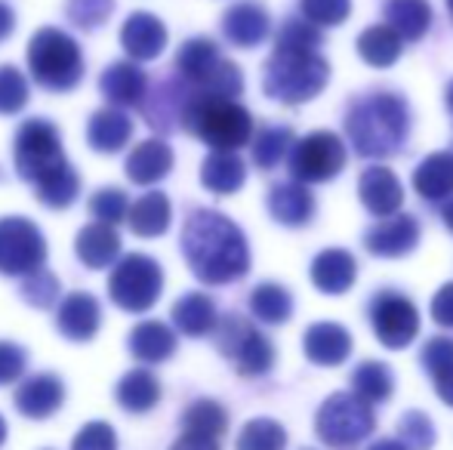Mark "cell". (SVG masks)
Listing matches in <instances>:
<instances>
[{"label": "cell", "mask_w": 453, "mask_h": 450, "mask_svg": "<svg viewBox=\"0 0 453 450\" xmlns=\"http://www.w3.org/2000/svg\"><path fill=\"white\" fill-rule=\"evenodd\" d=\"M25 364H28L25 348L16 346V342L0 339V385L16 383V379L25 373Z\"/></svg>", "instance_id": "f907efd6"}, {"label": "cell", "mask_w": 453, "mask_h": 450, "mask_svg": "<svg viewBox=\"0 0 453 450\" xmlns=\"http://www.w3.org/2000/svg\"><path fill=\"white\" fill-rule=\"evenodd\" d=\"M376 429L373 404L355 392H334L315 414V432L330 450H355Z\"/></svg>", "instance_id": "52a82bcc"}, {"label": "cell", "mask_w": 453, "mask_h": 450, "mask_svg": "<svg viewBox=\"0 0 453 450\" xmlns=\"http://www.w3.org/2000/svg\"><path fill=\"white\" fill-rule=\"evenodd\" d=\"M346 142L334 130H315L293 145L287 167H290V176L296 182L318 186V182L336 179L342 173V167H346Z\"/></svg>", "instance_id": "8fae6325"}, {"label": "cell", "mask_w": 453, "mask_h": 450, "mask_svg": "<svg viewBox=\"0 0 453 450\" xmlns=\"http://www.w3.org/2000/svg\"><path fill=\"white\" fill-rule=\"evenodd\" d=\"M346 136L355 155L392 157L411 136V109L398 93H367L346 114Z\"/></svg>", "instance_id": "7a4b0ae2"}, {"label": "cell", "mask_w": 453, "mask_h": 450, "mask_svg": "<svg viewBox=\"0 0 453 450\" xmlns=\"http://www.w3.org/2000/svg\"><path fill=\"white\" fill-rule=\"evenodd\" d=\"M358 198L373 217L388 219L401 213L404 204V186L388 167H367L358 179Z\"/></svg>", "instance_id": "e0dca14e"}, {"label": "cell", "mask_w": 453, "mask_h": 450, "mask_svg": "<svg viewBox=\"0 0 453 450\" xmlns=\"http://www.w3.org/2000/svg\"><path fill=\"white\" fill-rule=\"evenodd\" d=\"M182 256L191 275L203 284H232L250 271L247 238L226 213L195 210L182 225Z\"/></svg>", "instance_id": "6da1fadb"}, {"label": "cell", "mask_w": 453, "mask_h": 450, "mask_svg": "<svg viewBox=\"0 0 453 450\" xmlns=\"http://www.w3.org/2000/svg\"><path fill=\"white\" fill-rule=\"evenodd\" d=\"M234 447L238 450H284L287 447V432L278 420L259 416V420L244 423V429H241Z\"/></svg>", "instance_id": "60d3db41"}, {"label": "cell", "mask_w": 453, "mask_h": 450, "mask_svg": "<svg viewBox=\"0 0 453 450\" xmlns=\"http://www.w3.org/2000/svg\"><path fill=\"white\" fill-rule=\"evenodd\" d=\"M315 194L309 192V186L303 182H278L269 192V213L274 223L287 228H303L315 217Z\"/></svg>", "instance_id": "603a6c76"}, {"label": "cell", "mask_w": 453, "mask_h": 450, "mask_svg": "<svg viewBox=\"0 0 453 450\" xmlns=\"http://www.w3.org/2000/svg\"><path fill=\"white\" fill-rule=\"evenodd\" d=\"M441 219H444V225H448L450 232H453V198L448 201V204H444V210H441Z\"/></svg>", "instance_id": "6f0895ef"}, {"label": "cell", "mask_w": 453, "mask_h": 450, "mask_svg": "<svg viewBox=\"0 0 453 450\" xmlns=\"http://www.w3.org/2000/svg\"><path fill=\"white\" fill-rule=\"evenodd\" d=\"M170 450H219V441L216 439H201V435H180V439L173 441V447Z\"/></svg>", "instance_id": "f5cc1de1"}, {"label": "cell", "mask_w": 453, "mask_h": 450, "mask_svg": "<svg viewBox=\"0 0 453 450\" xmlns=\"http://www.w3.org/2000/svg\"><path fill=\"white\" fill-rule=\"evenodd\" d=\"M448 4V12H450V22H453V0H444Z\"/></svg>", "instance_id": "94428289"}, {"label": "cell", "mask_w": 453, "mask_h": 450, "mask_svg": "<svg viewBox=\"0 0 453 450\" xmlns=\"http://www.w3.org/2000/svg\"><path fill=\"white\" fill-rule=\"evenodd\" d=\"M370 327L386 348H407L419 337V309L398 290H380L370 300Z\"/></svg>", "instance_id": "4fadbf2b"}, {"label": "cell", "mask_w": 453, "mask_h": 450, "mask_svg": "<svg viewBox=\"0 0 453 450\" xmlns=\"http://www.w3.org/2000/svg\"><path fill=\"white\" fill-rule=\"evenodd\" d=\"M417 244H419V223L411 213H395V217L367 228V234H364L367 253L382 256V259L407 256V253L417 250Z\"/></svg>", "instance_id": "5bb4252c"}, {"label": "cell", "mask_w": 453, "mask_h": 450, "mask_svg": "<svg viewBox=\"0 0 453 450\" xmlns=\"http://www.w3.org/2000/svg\"><path fill=\"white\" fill-rule=\"evenodd\" d=\"M28 68L31 78L43 90L65 93L74 90L84 78V56L74 37H68L59 28H41L35 31L28 43Z\"/></svg>", "instance_id": "8992f818"}, {"label": "cell", "mask_w": 453, "mask_h": 450, "mask_svg": "<svg viewBox=\"0 0 453 450\" xmlns=\"http://www.w3.org/2000/svg\"><path fill=\"white\" fill-rule=\"evenodd\" d=\"M12 157H16V170L22 179H28L31 186L43 182L47 176H53L56 170L65 167V155H62V139L50 120L31 118L19 126L16 145H12Z\"/></svg>", "instance_id": "9c48e42d"}, {"label": "cell", "mask_w": 453, "mask_h": 450, "mask_svg": "<svg viewBox=\"0 0 453 450\" xmlns=\"http://www.w3.org/2000/svg\"><path fill=\"white\" fill-rule=\"evenodd\" d=\"M293 130L284 124H272V126H263V130L253 136V164L259 170H274L284 157H290L293 151Z\"/></svg>", "instance_id": "74e56055"}, {"label": "cell", "mask_w": 453, "mask_h": 450, "mask_svg": "<svg viewBox=\"0 0 453 450\" xmlns=\"http://www.w3.org/2000/svg\"><path fill=\"white\" fill-rule=\"evenodd\" d=\"M74 250H78V259L87 269H111V265H118L120 234L111 225L90 223L78 232Z\"/></svg>", "instance_id": "4316f807"}, {"label": "cell", "mask_w": 453, "mask_h": 450, "mask_svg": "<svg viewBox=\"0 0 453 450\" xmlns=\"http://www.w3.org/2000/svg\"><path fill=\"white\" fill-rule=\"evenodd\" d=\"M358 281V263L342 247H327L311 259V284L327 296H342Z\"/></svg>", "instance_id": "ffe728a7"}, {"label": "cell", "mask_w": 453, "mask_h": 450, "mask_svg": "<svg viewBox=\"0 0 453 450\" xmlns=\"http://www.w3.org/2000/svg\"><path fill=\"white\" fill-rule=\"evenodd\" d=\"M413 188L429 204H441L453 198V151L426 155L413 170Z\"/></svg>", "instance_id": "d4e9b609"}, {"label": "cell", "mask_w": 453, "mask_h": 450, "mask_svg": "<svg viewBox=\"0 0 453 450\" xmlns=\"http://www.w3.org/2000/svg\"><path fill=\"white\" fill-rule=\"evenodd\" d=\"M228 429V414L219 401H210V398H201V401L188 404L182 414V432L185 435H201V439H216L219 441Z\"/></svg>", "instance_id": "8d00e7d4"}, {"label": "cell", "mask_w": 453, "mask_h": 450, "mask_svg": "<svg viewBox=\"0 0 453 450\" xmlns=\"http://www.w3.org/2000/svg\"><path fill=\"white\" fill-rule=\"evenodd\" d=\"M321 47V28L309 19H287L274 34V50L284 53H318Z\"/></svg>", "instance_id": "ab89813d"}, {"label": "cell", "mask_w": 453, "mask_h": 450, "mask_svg": "<svg viewBox=\"0 0 453 450\" xmlns=\"http://www.w3.org/2000/svg\"><path fill=\"white\" fill-rule=\"evenodd\" d=\"M114 398H118V404L127 414H149L161 401V383H157V377L151 370L136 367V370L124 373V379L114 389Z\"/></svg>", "instance_id": "4dcf8cb0"}, {"label": "cell", "mask_w": 453, "mask_h": 450, "mask_svg": "<svg viewBox=\"0 0 453 450\" xmlns=\"http://www.w3.org/2000/svg\"><path fill=\"white\" fill-rule=\"evenodd\" d=\"M130 198H127V192H120V188H99V192L90 198V213L93 219H99L102 225H120L130 219Z\"/></svg>", "instance_id": "b9f144b4"}, {"label": "cell", "mask_w": 453, "mask_h": 450, "mask_svg": "<svg viewBox=\"0 0 453 450\" xmlns=\"http://www.w3.org/2000/svg\"><path fill=\"white\" fill-rule=\"evenodd\" d=\"M130 136H133V120L127 118L124 109L108 105V109H99V111L90 114L87 139H90V145L96 151H102V155H114V151H120L127 142H130Z\"/></svg>", "instance_id": "83f0119b"}, {"label": "cell", "mask_w": 453, "mask_h": 450, "mask_svg": "<svg viewBox=\"0 0 453 450\" xmlns=\"http://www.w3.org/2000/svg\"><path fill=\"white\" fill-rule=\"evenodd\" d=\"M444 103H448V109L453 111V80L448 84V93H444Z\"/></svg>", "instance_id": "680465c9"}, {"label": "cell", "mask_w": 453, "mask_h": 450, "mask_svg": "<svg viewBox=\"0 0 453 450\" xmlns=\"http://www.w3.org/2000/svg\"><path fill=\"white\" fill-rule=\"evenodd\" d=\"M28 105V80L16 65H0V114H19Z\"/></svg>", "instance_id": "ee69618b"}, {"label": "cell", "mask_w": 453, "mask_h": 450, "mask_svg": "<svg viewBox=\"0 0 453 450\" xmlns=\"http://www.w3.org/2000/svg\"><path fill=\"white\" fill-rule=\"evenodd\" d=\"M99 90L114 109H133V105L145 103V90H149V78L136 62H111L102 72Z\"/></svg>", "instance_id": "7402d4cb"}, {"label": "cell", "mask_w": 453, "mask_h": 450, "mask_svg": "<svg viewBox=\"0 0 453 450\" xmlns=\"http://www.w3.org/2000/svg\"><path fill=\"white\" fill-rule=\"evenodd\" d=\"M114 10V0H68L65 12L78 28H96Z\"/></svg>", "instance_id": "7dc6e473"}, {"label": "cell", "mask_w": 453, "mask_h": 450, "mask_svg": "<svg viewBox=\"0 0 453 450\" xmlns=\"http://www.w3.org/2000/svg\"><path fill=\"white\" fill-rule=\"evenodd\" d=\"M269 31H272V16L257 0H241V4L228 6L226 16H222V34H226L228 43H234L241 50L259 47L269 37Z\"/></svg>", "instance_id": "9a60e30c"}, {"label": "cell", "mask_w": 453, "mask_h": 450, "mask_svg": "<svg viewBox=\"0 0 453 450\" xmlns=\"http://www.w3.org/2000/svg\"><path fill=\"white\" fill-rule=\"evenodd\" d=\"M56 324H59V333L72 342H87L99 333L102 324V306L93 294H68L62 300L59 312H56Z\"/></svg>", "instance_id": "44dd1931"}, {"label": "cell", "mask_w": 453, "mask_h": 450, "mask_svg": "<svg viewBox=\"0 0 453 450\" xmlns=\"http://www.w3.org/2000/svg\"><path fill=\"white\" fill-rule=\"evenodd\" d=\"M247 179V164L238 151H210L201 164V186L213 194H234Z\"/></svg>", "instance_id": "484cf974"}, {"label": "cell", "mask_w": 453, "mask_h": 450, "mask_svg": "<svg viewBox=\"0 0 453 450\" xmlns=\"http://www.w3.org/2000/svg\"><path fill=\"white\" fill-rule=\"evenodd\" d=\"M176 72L188 84L191 93H210V96L234 99L244 93V74L232 59L219 53L210 37H191L176 53Z\"/></svg>", "instance_id": "5b68a950"}, {"label": "cell", "mask_w": 453, "mask_h": 450, "mask_svg": "<svg viewBox=\"0 0 453 450\" xmlns=\"http://www.w3.org/2000/svg\"><path fill=\"white\" fill-rule=\"evenodd\" d=\"M120 47L136 62H151L167 50V28L155 12H133L120 28Z\"/></svg>", "instance_id": "ac0fdd59"}, {"label": "cell", "mask_w": 453, "mask_h": 450, "mask_svg": "<svg viewBox=\"0 0 453 450\" xmlns=\"http://www.w3.org/2000/svg\"><path fill=\"white\" fill-rule=\"evenodd\" d=\"M164 290V269L157 265V259L145 256V253H130L111 269L108 278V296L114 300V306L124 312L142 315L161 300Z\"/></svg>", "instance_id": "ba28073f"}, {"label": "cell", "mask_w": 453, "mask_h": 450, "mask_svg": "<svg viewBox=\"0 0 453 450\" xmlns=\"http://www.w3.org/2000/svg\"><path fill=\"white\" fill-rule=\"evenodd\" d=\"M173 318L176 331L185 337H207L219 327V315H216V302L207 294H185L182 300L173 302Z\"/></svg>", "instance_id": "f1b7e54d"}, {"label": "cell", "mask_w": 453, "mask_h": 450, "mask_svg": "<svg viewBox=\"0 0 453 450\" xmlns=\"http://www.w3.org/2000/svg\"><path fill=\"white\" fill-rule=\"evenodd\" d=\"M170 219H173V207H170V198L164 192H145L136 204L130 207V228L139 238H161L170 228Z\"/></svg>", "instance_id": "1f68e13d"}, {"label": "cell", "mask_w": 453, "mask_h": 450, "mask_svg": "<svg viewBox=\"0 0 453 450\" xmlns=\"http://www.w3.org/2000/svg\"><path fill=\"white\" fill-rule=\"evenodd\" d=\"M432 379H435L438 398H441L448 408H453V367H450V370H444V373H438V377H432Z\"/></svg>", "instance_id": "db71d44e"}, {"label": "cell", "mask_w": 453, "mask_h": 450, "mask_svg": "<svg viewBox=\"0 0 453 450\" xmlns=\"http://www.w3.org/2000/svg\"><path fill=\"white\" fill-rule=\"evenodd\" d=\"M352 392L367 404L388 401L395 392V377L388 370V364H382V361H361L352 370Z\"/></svg>", "instance_id": "d590c367"}, {"label": "cell", "mask_w": 453, "mask_h": 450, "mask_svg": "<svg viewBox=\"0 0 453 450\" xmlns=\"http://www.w3.org/2000/svg\"><path fill=\"white\" fill-rule=\"evenodd\" d=\"M16 410L28 420H47L65 401V385L56 373H37L28 377L22 385L16 389Z\"/></svg>", "instance_id": "d6986e66"}, {"label": "cell", "mask_w": 453, "mask_h": 450, "mask_svg": "<svg viewBox=\"0 0 453 450\" xmlns=\"http://www.w3.org/2000/svg\"><path fill=\"white\" fill-rule=\"evenodd\" d=\"M404 37L392 25H370L358 34V56L373 68H388L401 59Z\"/></svg>", "instance_id": "836d02e7"}, {"label": "cell", "mask_w": 453, "mask_h": 450, "mask_svg": "<svg viewBox=\"0 0 453 450\" xmlns=\"http://www.w3.org/2000/svg\"><path fill=\"white\" fill-rule=\"evenodd\" d=\"M35 192H37V201H41L43 207L62 210V207L74 204V198H78V192H81V179H78V173H74L72 164H65V167L56 170L53 176H47L43 182H37Z\"/></svg>", "instance_id": "f35d334b"}, {"label": "cell", "mask_w": 453, "mask_h": 450, "mask_svg": "<svg viewBox=\"0 0 453 450\" xmlns=\"http://www.w3.org/2000/svg\"><path fill=\"white\" fill-rule=\"evenodd\" d=\"M303 19H309L318 28H336L352 12V0H299Z\"/></svg>", "instance_id": "f6af8a7d"}, {"label": "cell", "mask_w": 453, "mask_h": 450, "mask_svg": "<svg viewBox=\"0 0 453 450\" xmlns=\"http://www.w3.org/2000/svg\"><path fill=\"white\" fill-rule=\"evenodd\" d=\"M182 126L213 151H238L253 142V114L238 99L188 90Z\"/></svg>", "instance_id": "3957f363"}, {"label": "cell", "mask_w": 453, "mask_h": 450, "mask_svg": "<svg viewBox=\"0 0 453 450\" xmlns=\"http://www.w3.org/2000/svg\"><path fill=\"white\" fill-rule=\"evenodd\" d=\"M127 179L136 186H155L173 170V149L164 139H145L130 151L124 164Z\"/></svg>", "instance_id": "cb8c5ba5"}, {"label": "cell", "mask_w": 453, "mask_h": 450, "mask_svg": "<svg viewBox=\"0 0 453 450\" xmlns=\"http://www.w3.org/2000/svg\"><path fill=\"white\" fill-rule=\"evenodd\" d=\"M429 312H432V321H435L438 327H448V331H453V281L444 284V287L432 296Z\"/></svg>", "instance_id": "816d5d0a"}, {"label": "cell", "mask_w": 453, "mask_h": 450, "mask_svg": "<svg viewBox=\"0 0 453 450\" xmlns=\"http://www.w3.org/2000/svg\"><path fill=\"white\" fill-rule=\"evenodd\" d=\"M6 441V423H4V416H0V445Z\"/></svg>", "instance_id": "91938a15"}, {"label": "cell", "mask_w": 453, "mask_h": 450, "mask_svg": "<svg viewBox=\"0 0 453 450\" xmlns=\"http://www.w3.org/2000/svg\"><path fill=\"white\" fill-rule=\"evenodd\" d=\"M367 450H411L407 445H401L398 439H380V441H373Z\"/></svg>", "instance_id": "9f6ffc18"}, {"label": "cell", "mask_w": 453, "mask_h": 450, "mask_svg": "<svg viewBox=\"0 0 453 450\" xmlns=\"http://www.w3.org/2000/svg\"><path fill=\"white\" fill-rule=\"evenodd\" d=\"M12 28H16V12L0 0V41H6L12 34Z\"/></svg>", "instance_id": "11a10c76"}, {"label": "cell", "mask_w": 453, "mask_h": 450, "mask_svg": "<svg viewBox=\"0 0 453 450\" xmlns=\"http://www.w3.org/2000/svg\"><path fill=\"white\" fill-rule=\"evenodd\" d=\"M47 259V240L41 228L25 217L0 219V275L28 278L41 271Z\"/></svg>", "instance_id": "7c38bea8"}, {"label": "cell", "mask_w": 453, "mask_h": 450, "mask_svg": "<svg viewBox=\"0 0 453 450\" xmlns=\"http://www.w3.org/2000/svg\"><path fill=\"white\" fill-rule=\"evenodd\" d=\"M250 312L263 324H287L293 315V296L287 287L274 281H263L250 294Z\"/></svg>", "instance_id": "e575fe53"}, {"label": "cell", "mask_w": 453, "mask_h": 450, "mask_svg": "<svg viewBox=\"0 0 453 450\" xmlns=\"http://www.w3.org/2000/svg\"><path fill=\"white\" fill-rule=\"evenodd\" d=\"M19 294H22V300L28 302V306L50 309L56 302V296H59V281H56V275H50L47 269H41V271H35V275L25 278Z\"/></svg>", "instance_id": "bcb514c9"}, {"label": "cell", "mask_w": 453, "mask_h": 450, "mask_svg": "<svg viewBox=\"0 0 453 450\" xmlns=\"http://www.w3.org/2000/svg\"><path fill=\"white\" fill-rule=\"evenodd\" d=\"M72 450H118V435L108 423H87L72 441Z\"/></svg>", "instance_id": "c3c4849f"}, {"label": "cell", "mask_w": 453, "mask_h": 450, "mask_svg": "<svg viewBox=\"0 0 453 450\" xmlns=\"http://www.w3.org/2000/svg\"><path fill=\"white\" fill-rule=\"evenodd\" d=\"M398 441L411 450H432L435 447V423L423 410H407L398 420Z\"/></svg>", "instance_id": "7bdbcfd3"}, {"label": "cell", "mask_w": 453, "mask_h": 450, "mask_svg": "<svg viewBox=\"0 0 453 450\" xmlns=\"http://www.w3.org/2000/svg\"><path fill=\"white\" fill-rule=\"evenodd\" d=\"M330 65L321 53H284L274 50L263 68V90L280 105L311 103L327 87Z\"/></svg>", "instance_id": "277c9868"}, {"label": "cell", "mask_w": 453, "mask_h": 450, "mask_svg": "<svg viewBox=\"0 0 453 450\" xmlns=\"http://www.w3.org/2000/svg\"><path fill=\"white\" fill-rule=\"evenodd\" d=\"M216 346L234 364L241 377H265L274 367V346L263 331L241 315H226L216 327Z\"/></svg>", "instance_id": "30bf717a"}, {"label": "cell", "mask_w": 453, "mask_h": 450, "mask_svg": "<svg viewBox=\"0 0 453 450\" xmlns=\"http://www.w3.org/2000/svg\"><path fill=\"white\" fill-rule=\"evenodd\" d=\"M352 346H355L352 333H349L342 324H336V321H318V324H311L303 337L305 358L318 367L346 364L349 355H352Z\"/></svg>", "instance_id": "2e32d148"}, {"label": "cell", "mask_w": 453, "mask_h": 450, "mask_svg": "<svg viewBox=\"0 0 453 450\" xmlns=\"http://www.w3.org/2000/svg\"><path fill=\"white\" fill-rule=\"evenodd\" d=\"M386 25H392L404 41H423L432 28V4L429 0H386L382 6Z\"/></svg>", "instance_id": "d6a6232c"}, {"label": "cell", "mask_w": 453, "mask_h": 450, "mask_svg": "<svg viewBox=\"0 0 453 450\" xmlns=\"http://www.w3.org/2000/svg\"><path fill=\"white\" fill-rule=\"evenodd\" d=\"M419 361L429 370V377H438V373L450 370L453 367V339L450 337H432L426 339L423 352H419Z\"/></svg>", "instance_id": "681fc988"}, {"label": "cell", "mask_w": 453, "mask_h": 450, "mask_svg": "<svg viewBox=\"0 0 453 450\" xmlns=\"http://www.w3.org/2000/svg\"><path fill=\"white\" fill-rule=\"evenodd\" d=\"M130 352L142 364H161L176 352V333L164 321H142L130 331Z\"/></svg>", "instance_id": "f546056e"}]
</instances>
